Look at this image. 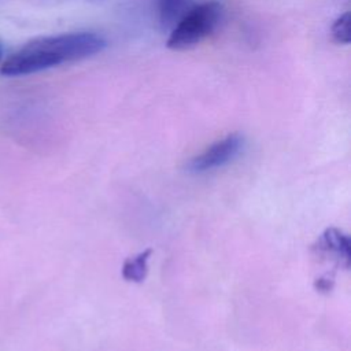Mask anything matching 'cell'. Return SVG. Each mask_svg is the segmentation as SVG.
I'll list each match as a JSON object with an SVG mask.
<instances>
[{"label": "cell", "mask_w": 351, "mask_h": 351, "mask_svg": "<svg viewBox=\"0 0 351 351\" xmlns=\"http://www.w3.org/2000/svg\"><path fill=\"white\" fill-rule=\"evenodd\" d=\"M107 40L93 32H71L37 37L14 52L0 67L7 77L34 74L101 52Z\"/></svg>", "instance_id": "6da1fadb"}, {"label": "cell", "mask_w": 351, "mask_h": 351, "mask_svg": "<svg viewBox=\"0 0 351 351\" xmlns=\"http://www.w3.org/2000/svg\"><path fill=\"white\" fill-rule=\"evenodd\" d=\"M223 15L225 7L221 0H207L195 4L170 29L166 45L176 51L197 45L219 27Z\"/></svg>", "instance_id": "7a4b0ae2"}, {"label": "cell", "mask_w": 351, "mask_h": 351, "mask_svg": "<svg viewBox=\"0 0 351 351\" xmlns=\"http://www.w3.org/2000/svg\"><path fill=\"white\" fill-rule=\"evenodd\" d=\"M245 145V138L240 133H230L213 143L202 154L191 158L186 163L189 173H206L222 167L234 160Z\"/></svg>", "instance_id": "3957f363"}, {"label": "cell", "mask_w": 351, "mask_h": 351, "mask_svg": "<svg viewBox=\"0 0 351 351\" xmlns=\"http://www.w3.org/2000/svg\"><path fill=\"white\" fill-rule=\"evenodd\" d=\"M315 250L325 255H332L333 259L343 265L346 269L350 266L351 243L347 234L336 228H328L317 243Z\"/></svg>", "instance_id": "277c9868"}, {"label": "cell", "mask_w": 351, "mask_h": 351, "mask_svg": "<svg viewBox=\"0 0 351 351\" xmlns=\"http://www.w3.org/2000/svg\"><path fill=\"white\" fill-rule=\"evenodd\" d=\"M193 5L195 0H156L160 26L165 30L171 29Z\"/></svg>", "instance_id": "5b68a950"}, {"label": "cell", "mask_w": 351, "mask_h": 351, "mask_svg": "<svg viewBox=\"0 0 351 351\" xmlns=\"http://www.w3.org/2000/svg\"><path fill=\"white\" fill-rule=\"evenodd\" d=\"M152 254L151 248H147L145 251L137 254L133 258H128L123 262L122 266V277L126 281H133V282H141L148 271V259Z\"/></svg>", "instance_id": "8992f818"}, {"label": "cell", "mask_w": 351, "mask_h": 351, "mask_svg": "<svg viewBox=\"0 0 351 351\" xmlns=\"http://www.w3.org/2000/svg\"><path fill=\"white\" fill-rule=\"evenodd\" d=\"M351 15L346 12L340 15L332 25V36L340 44H348L351 41V29H350Z\"/></svg>", "instance_id": "52a82bcc"}, {"label": "cell", "mask_w": 351, "mask_h": 351, "mask_svg": "<svg viewBox=\"0 0 351 351\" xmlns=\"http://www.w3.org/2000/svg\"><path fill=\"white\" fill-rule=\"evenodd\" d=\"M332 287H333V278H330V277L329 278L322 277L315 281V288L321 292H329L332 289Z\"/></svg>", "instance_id": "ba28073f"}, {"label": "cell", "mask_w": 351, "mask_h": 351, "mask_svg": "<svg viewBox=\"0 0 351 351\" xmlns=\"http://www.w3.org/2000/svg\"><path fill=\"white\" fill-rule=\"evenodd\" d=\"M1 58H3V44L0 41V60H1Z\"/></svg>", "instance_id": "9c48e42d"}]
</instances>
